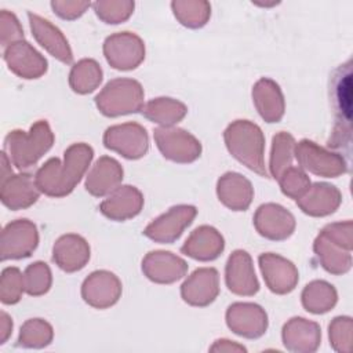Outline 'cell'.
Listing matches in <instances>:
<instances>
[{"label":"cell","instance_id":"cell-5","mask_svg":"<svg viewBox=\"0 0 353 353\" xmlns=\"http://www.w3.org/2000/svg\"><path fill=\"white\" fill-rule=\"evenodd\" d=\"M331 98L335 109V125L328 146L334 149L350 148L352 121V69L350 61L341 65L331 79Z\"/></svg>","mask_w":353,"mask_h":353},{"label":"cell","instance_id":"cell-35","mask_svg":"<svg viewBox=\"0 0 353 353\" xmlns=\"http://www.w3.org/2000/svg\"><path fill=\"white\" fill-rule=\"evenodd\" d=\"M295 149V139L290 132L280 131L273 137L269 170L270 175L277 179L288 167H291Z\"/></svg>","mask_w":353,"mask_h":353},{"label":"cell","instance_id":"cell-27","mask_svg":"<svg viewBox=\"0 0 353 353\" xmlns=\"http://www.w3.org/2000/svg\"><path fill=\"white\" fill-rule=\"evenodd\" d=\"M123 179V168L117 160L102 156L92 165L85 179V189L95 197L110 194Z\"/></svg>","mask_w":353,"mask_h":353},{"label":"cell","instance_id":"cell-41","mask_svg":"<svg viewBox=\"0 0 353 353\" xmlns=\"http://www.w3.org/2000/svg\"><path fill=\"white\" fill-rule=\"evenodd\" d=\"M23 40V29L14 12L0 11V43L6 48L10 44Z\"/></svg>","mask_w":353,"mask_h":353},{"label":"cell","instance_id":"cell-11","mask_svg":"<svg viewBox=\"0 0 353 353\" xmlns=\"http://www.w3.org/2000/svg\"><path fill=\"white\" fill-rule=\"evenodd\" d=\"M103 145L130 160L141 159L149 149L146 130L138 123H124L109 127L103 134Z\"/></svg>","mask_w":353,"mask_h":353},{"label":"cell","instance_id":"cell-33","mask_svg":"<svg viewBox=\"0 0 353 353\" xmlns=\"http://www.w3.org/2000/svg\"><path fill=\"white\" fill-rule=\"evenodd\" d=\"M102 81V69L95 59L84 58L73 65L69 73L70 88L77 94H90Z\"/></svg>","mask_w":353,"mask_h":353},{"label":"cell","instance_id":"cell-40","mask_svg":"<svg viewBox=\"0 0 353 353\" xmlns=\"http://www.w3.org/2000/svg\"><path fill=\"white\" fill-rule=\"evenodd\" d=\"M281 192L291 199H301L307 189L310 188V179L305 174V171L299 167H288L279 178H277Z\"/></svg>","mask_w":353,"mask_h":353},{"label":"cell","instance_id":"cell-20","mask_svg":"<svg viewBox=\"0 0 353 353\" xmlns=\"http://www.w3.org/2000/svg\"><path fill=\"white\" fill-rule=\"evenodd\" d=\"M142 272L153 283L171 284L188 272V263L170 251H152L142 259Z\"/></svg>","mask_w":353,"mask_h":353},{"label":"cell","instance_id":"cell-13","mask_svg":"<svg viewBox=\"0 0 353 353\" xmlns=\"http://www.w3.org/2000/svg\"><path fill=\"white\" fill-rule=\"evenodd\" d=\"M3 58L8 69L21 79H39L47 72V59L26 40L6 47Z\"/></svg>","mask_w":353,"mask_h":353},{"label":"cell","instance_id":"cell-4","mask_svg":"<svg viewBox=\"0 0 353 353\" xmlns=\"http://www.w3.org/2000/svg\"><path fill=\"white\" fill-rule=\"evenodd\" d=\"M350 221L330 223L316 237L313 250L327 272L342 274L350 269Z\"/></svg>","mask_w":353,"mask_h":353},{"label":"cell","instance_id":"cell-2","mask_svg":"<svg viewBox=\"0 0 353 353\" xmlns=\"http://www.w3.org/2000/svg\"><path fill=\"white\" fill-rule=\"evenodd\" d=\"M229 153L251 171L268 176L265 165V137L259 125L250 120H236L223 132Z\"/></svg>","mask_w":353,"mask_h":353},{"label":"cell","instance_id":"cell-37","mask_svg":"<svg viewBox=\"0 0 353 353\" xmlns=\"http://www.w3.org/2000/svg\"><path fill=\"white\" fill-rule=\"evenodd\" d=\"M97 17L105 23H121L134 12L135 3L131 0H98L92 3Z\"/></svg>","mask_w":353,"mask_h":353},{"label":"cell","instance_id":"cell-43","mask_svg":"<svg viewBox=\"0 0 353 353\" xmlns=\"http://www.w3.org/2000/svg\"><path fill=\"white\" fill-rule=\"evenodd\" d=\"M211 352H245V347L228 339H218L211 347Z\"/></svg>","mask_w":353,"mask_h":353},{"label":"cell","instance_id":"cell-34","mask_svg":"<svg viewBox=\"0 0 353 353\" xmlns=\"http://www.w3.org/2000/svg\"><path fill=\"white\" fill-rule=\"evenodd\" d=\"M171 8L179 23L190 29L204 26L211 15V6L204 0H175Z\"/></svg>","mask_w":353,"mask_h":353},{"label":"cell","instance_id":"cell-38","mask_svg":"<svg viewBox=\"0 0 353 353\" xmlns=\"http://www.w3.org/2000/svg\"><path fill=\"white\" fill-rule=\"evenodd\" d=\"M25 292L30 296H39L46 294L52 283V276L46 262L37 261L30 263L23 273Z\"/></svg>","mask_w":353,"mask_h":353},{"label":"cell","instance_id":"cell-14","mask_svg":"<svg viewBox=\"0 0 353 353\" xmlns=\"http://www.w3.org/2000/svg\"><path fill=\"white\" fill-rule=\"evenodd\" d=\"M226 324L237 335L255 339L268 328V314L256 303L236 302L226 310Z\"/></svg>","mask_w":353,"mask_h":353},{"label":"cell","instance_id":"cell-45","mask_svg":"<svg viewBox=\"0 0 353 353\" xmlns=\"http://www.w3.org/2000/svg\"><path fill=\"white\" fill-rule=\"evenodd\" d=\"M12 175V170H11V160L8 157V154L6 153V150L1 152V172H0V182L6 181L8 176Z\"/></svg>","mask_w":353,"mask_h":353},{"label":"cell","instance_id":"cell-42","mask_svg":"<svg viewBox=\"0 0 353 353\" xmlns=\"http://www.w3.org/2000/svg\"><path fill=\"white\" fill-rule=\"evenodd\" d=\"M91 3L90 1H77V0H54L51 1V8L54 12L62 18V19H76L81 17L88 8Z\"/></svg>","mask_w":353,"mask_h":353},{"label":"cell","instance_id":"cell-10","mask_svg":"<svg viewBox=\"0 0 353 353\" xmlns=\"http://www.w3.org/2000/svg\"><path fill=\"white\" fill-rule=\"evenodd\" d=\"M103 55L108 63L119 70H131L145 58V44L131 32H119L108 36L103 43Z\"/></svg>","mask_w":353,"mask_h":353},{"label":"cell","instance_id":"cell-23","mask_svg":"<svg viewBox=\"0 0 353 353\" xmlns=\"http://www.w3.org/2000/svg\"><path fill=\"white\" fill-rule=\"evenodd\" d=\"M143 207V196L131 185L119 186L101 204L99 211L112 221H127L137 216Z\"/></svg>","mask_w":353,"mask_h":353},{"label":"cell","instance_id":"cell-39","mask_svg":"<svg viewBox=\"0 0 353 353\" xmlns=\"http://www.w3.org/2000/svg\"><path fill=\"white\" fill-rule=\"evenodd\" d=\"M25 291L22 272L15 266L3 269L0 279V301L4 305H15L21 301Z\"/></svg>","mask_w":353,"mask_h":353},{"label":"cell","instance_id":"cell-29","mask_svg":"<svg viewBox=\"0 0 353 353\" xmlns=\"http://www.w3.org/2000/svg\"><path fill=\"white\" fill-rule=\"evenodd\" d=\"M284 346L291 352H314L321 332L317 323L303 317H292L283 327Z\"/></svg>","mask_w":353,"mask_h":353},{"label":"cell","instance_id":"cell-21","mask_svg":"<svg viewBox=\"0 0 353 353\" xmlns=\"http://www.w3.org/2000/svg\"><path fill=\"white\" fill-rule=\"evenodd\" d=\"M28 19L36 41L58 61L63 63H72L73 52L63 33L48 19H44L37 14L28 12Z\"/></svg>","mask_w":353,"mask_h":353},{"label":"cell","instance_id":"cell-17","mask_svg":"<svg viewBox=\"0 0 353 353\" xmlns=\"http://www.w3.org/2000/svg\"><path fill=\"white\" fill-rule=\"evenodd\" d=\"M259 268L268 288L274 294H288L298 283V270L295 265L273 252L259 255Z\"/></svg>","mask_w":353,"mask_h":353},{"label":"cell","instance_id":"cell-26","mask_svg":"<svg viewBox=\"0 0 353 353\" xmlns=\"http://www.w3.org/2000/svg\"><path fill=\"white\" fill-rule=\"evenodd\" d=\"M219 201L233 211H245L254 197L251 182L239 172L223 174L216 183Z\"/></svg>","mask_w":353,"mask_h":353},{"label":"cell","instance_id":"cell-36","mask_svg":"<svg viewBox=\"0 0 353 353\" xmlns=\"http://www.w3.org/2000/svg\"><path fill=\"white\" fill-rule=\"evenodd\" d=\"M52 336L54 331L50 323L43 319H29L21 327L18 343L23 347L40 349L50 345Z\"/></svg>","mask_w":353,"mask_h":353},{"label":"cell","instance_id":"cell-24","mask_svg":"<svg viewBox=\"0 0 353 353\" xmlns=\"http://www.w3.org/2000/svg\"><path fill=\"white\" fill-rule=\"evenodd\" d=\"M90 259V245L79 234H63L52 247V261L63 272L72 273L83 269Z\"/></svg>","mask_w":353,"mask_h":353},{"label":"cell","instance_id":"cell-6","mask_svg":"<svg viewBox=\"0 0 353 353\" xmlns=\"http://www.w3.org/2000/svg\"><path fill=\"white\" fill-rule=\"evenodd\" d=\"M95 105L108 117L141 112L143 109V88L134 79H113L95 97Z\"/></svg>","mask_w":353,"mask_h":353},{"label":"cell","instance_id":"cell-15","mask_svg":"<svg viewBox=\"0 0 353 353\" xmlns=\"http://www.w3.org/2000/svg\"><path fill=\"white\" fill-rule=\"evenodd\" d=\"M256 232L269 240H285L295 230V218L280 204L266 203L258 207L254 215Z\"/></svg>","mask_w":353,"mask_h":353},{"label":"cell","instance_id":"cell-8","mask_svg":"<svg viewBox=\"0 0 353 353\" xmlns=\"http://www.w3.org/2000/svg\"><path fill=\"white\" fill-rule=\"evenodd\" d=\"M154 141L161 154L175 163H192L200 157L201 143L190 132L178 127H159Z\"/></svg>","mask_w":353,"mask_h":353},{"label":"cell","instance_id":"cell-25","mask_svg":"<svg viewBox=\"0 0 353 353\" xmlns=\"http://www.w3.org/2000/svg\"><path fill=\"white\" fill-rule=\"evenodd\" d=\"M225 248L222 234L212 226L203 225L194 229L186 239L181 251L196 261H214Z\"/></svg>","mask_w":353,"mask_h":353},{"label":"cell","instance_id":"cell-16","mask_svg":"<svg viewBox=\"0 0 353 353\" xmlns=\"http://www.w3.org/2000/svg\"><path fill=\"white\" fill-rule=\"evenodd\" d=\"M121 295L119 277L108 270L92 272L81 285L83 299L92 307L106 309L114 305Z\"/></svg>","mask_w":353,"mask_h":353},{"label":"cell","instance_id":"cell-3","mask_svg":"<svg viewBox=\"0 0 353 353\" xmlns=\"http://www.w3.org/2000/svg\"><path fill=\"white\" fill-rule=\"evenodd\" d=\"M54 134L47 120L36 121L29 131L12 130L6 135L4 148L10 160L18 170L33 165L51 149Z\"/></svg>","mask_w":353,"mask_h":353},{"label":"cell","instance_id":"cell-31","mask_svg":"<svg viewBox=\"0 0 353 353\" xmlns=\"http://www.w3.org/2000/svg\"><path fill=\"white\" fill-rule=\"evenodd\" d=\"M142 113L152 123L160 124L161 127H174V124L186 116L188 108L181 101L168 97H160L149 101L143 106Z\"/></svg>","mask_w":353,"mask_h":353},{"label":"cell","instance_id":"cell-28","mask_svg":"<svg viewBox=\"0 0 353 353\" xmlns=\"http://www.w3.org/2000/svg\"><path fill=\"white\" fill-rule=\"evenodd\" d=\"M254 105L266 123H277L281 120L285 109L284 95L276 81L263 77L252 87Z\"/></svg>","mask_w":353,"mask_h":353},{"label":"cell","instance_id":"cell-12","mask_svg":"<svg viewBox=\"0 0 353 353\" xmlns=\"http://www.w3.org/2000/svg\"><path fill=\"white\" fill-rule=\"evenodd\" d=\"M197 210L194 205L179 204L153 219L143 230V234L156 243L171 244L181 237L183 230L193 222Z\"/></svg>","mask_w":353,"mask_h":353},{"label":"cell","instance_id":"cell-22","mask_svg":"<svg viewBox=\"0 0 353 353\" xmlns=\"http://www.w3.org/2000/svg\"><path fill=\"white\" fill-rule=\"evenodd\" d=\"M40 190L32 174L21 172L12 174L6 181L0 182L1 203L12 210H23L33 205L39 199Z\"/></svg>","mask_w":353,"mask_h":353},{"label":"cell","instance_id":"cell-44","mask_svg":"<svg viewBox=\"0 0 353 353\" xmlns=\"http://www.w3.org/2000/svg\"><path fill=\"white\" fill-rule=\"evenodd\" d=\"M12 332V320L6 313H0V345H4Z\"/></svg>","mask_w":353,"mask_h":353},{"label":"cell","instance_id":"cell-18","mask_svg":"<svg viewBox=\"0 0 353 353\" xmlns=\"http://www.w3.org/2000/svg\"><path fill=\"white\" fill-rule=\"evenodd\" d=\"M225 281L228 288L243 296H251L258 292L259 283L255 276L252 259L244 250H236L232 252L226 262Z\"/></svg>","mask_w":353,"mask_h":353},{"label":"cell","instance_id":"cell-1","mask_svg":"<svg viewBox=\"0 0 353 353\" xmlns=\"http://www.w3.org/2000/svg\"><path fill=\"white\" fill-rule=\"evenodd\" d=\"M94 150L87 143H73L63 153V163L48 159L36 172L34 181L39 190L50 197L68 196L85 174Z\"/></svg>","mask_w":353,"mask_h":353},{"label":"cell","instance_id":"cell-19","mask_svg":"<svg viewBox=\"0 0 353 353\" xmlns=\"http://www.w3.org/2000/svg\"><path fill=\"white\" fill-rule=\"evenodd\" d=\"M219 294V274L214 268L196 269L181 285L182 299L192 306H207Z\"/></svg>","mask_w":353,"mask_h":353},{"label":"cell","instance_id":"cell-30","mask_svg":"<svg viewBox=\"0 0 353 353\" xmlns=\"http://www.w3.org/2000/svg\"><path fill=\"white\" fill-rule=\"evenodd\" d=\"M298 207L310 216H325L332 214L341 204V192L324 182L310 185L307 192L296 200Z\"/></svg>","mask_w":353,"mask_h":353},{"label":"cell","instance_id":"cell-9","mask_svg":"<svg viewBox=\"0 0 353 353\" xmlns=\"http://www.w3.org/2000/svg\"><path fill=\"white\" fill-rule=\"evenodd\" d=\"M39 244V232L29 219H15L7 223L1 232V261L22 259L33 254Z\"/></svg>","mask_w":353,"mask_h":353},{"label":"cell","instance_id":"cell-32","mask_svg":"<svg viewBox=\"0 0 353 353\" xmlns=\"http://www.w3.org/2000/svg\"><path fill=\"white\" fill-rule=\"evenodd\" d=\"M303 307L314 314H321L332 309L336 303V291L334 285L323 280L309 283L302 291Z\"/></svg>","mask_w":353,"mask_h":353},{"label":"cell","instance_id":"cell-7","mask_svg":"<svg viewBox=\"0 0 353 353\" xmlns=\"http://www.w3.org/2000/svg\"><path fill=\"white\" fill-rule=\"evenodd\" d=\"M294 154L299 165L314 175L335 178L346 171V163L341 154L325 150L309 139L295 143Z\"/></svg>","mask_w":353,"mask_h":353}]
</instances>
